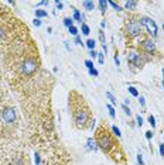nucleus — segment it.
<instances>
[{"mask_svg": "<svg viewBox=\"0 0 164 165\" xmlns=\"http://www.w3.org/2000/svg\"><path fill=\"white\" fill-rule=\"evenodd\" d=\"M48 13L45 10H41V9H37L35 10V18H41V17H47Z\"/></svg>", "mask_w": 164, "mask_h": 165, "instance_id": "14", "label": "nucleus"}, {"mask_svg": "<svg viewBox=\"0 0 164 165\" xmlns=\"http://www.w3.org/2000/svg\"><path fill=\"white\" fill-rule=\"evenodd\" d=\"M134 50L137 51L140 55H143L144 59H146L147 62L148 61H154V59L163 58V55H161V54L159 52V50H157L156 42H154L148 35H143V37L137 41Z\"/></svg>", "mask_w": 164, "mask_h": 165, "instance_id": "6", "label": "nucleus"}, {"mask_svg": "<svg viewBox=\"0 0 164 165\" xmlns=\"http://www.w3.org/2000/svg\"><path fill=\"white\" fill-rule=\"evenodd\" d=\"M91 57H92V58H95V57H98V54H96L95 51H91Z\"/></svg>", "mask_w": 164, "mask_h": 165, "instance_id": "39", "label": "nucleus"}, {"mask_svg": "<svg viewBox=\"0 0 164 165\" xmlns=\"http://www.w3.org/2000/svg\"><path fill=\"white\" fill-rule=\"evenodd\" d=\"M139 102H140V106H142V107H144V106H146V100H144L143 96H139Z\"/></svg>", "mask_w": 164, "mask_h": 165, "instance_id": "32", "label": "nucleus"}, {"mask_svg": "<svg viewBox=\"0 0 164 165\" xmlns=\"http://www.w3.org/2000/svg\"><path fill=\"white\" fill-rule=\"evenodd\" d=\"M75 42H77L78 45H82V41H81V38H79V37H75Z\"/></svg>", "mask_w": 164, "mask_h": 165, "instance_id": "38", "label": "nucleus"}, {"mask_svg": "<svg viewBox=\"0 0 164 165\" xmlns=\"http://www.w3.org/2000/svg\"><path fill=\"white\" fill-rule=\"evenodd\" d=\"M146 138H147V140H151V138H153V131H151V130H147V131H146Z\"/></svg>", "mask_w": 164, "mask_h": 165, "instance_id": "33", "label": "nucleus"}, {"mask_svg": "<svg viewBox=\"0 0 164 165\" xmlns=\"http://www.w3.org/2000/svg\"><path fill=\"white\" fill-rule=\"evenodd\" d=\"M68 110L72 119V124L77 130H88L94 129L95 126V117L92 114V110L88 104V102L78 90H69L68 93Z\"/></svg>", "mask_w": 164, "mask_h": 165, "instance_id": "4", "label": "nucleus"}, {"mask_svg": "<svg viewBox=\"0 0 164 165\" xmlns=\"http://www.w3.org/2000/svg\"><path fill=\"white\" fill-rule=\"evenodd\" d=\"M137 164H139V165H146V164H144V161H143L142 154H137Z\"/></svg>", "mask_w": 164, "mask_h": 165, "instance_id": "26", "label": "nucleus"}, {"mask_svg": "<svg viewBox=\"0 0 164 165\" xmlns=\"http://www.w3.org/2000/svg\"><path fill=\"white\" fill-rule=\"evenodd\" d=\"M140 20H142V21H140L142 26L146 27V30H147L148 37L151 35L153 38H156V37H157V33H159V28H157V24L154 23V20L150 18V17H140Z\"/></svg>", "mask_w": 164, "mask_h": 165, "instance_id": "8", "label": "nucleus"}, {"mask_svg": "<svg viewBox=\"0 0 164 165\" xmlns=\"http://www.w3.org/2000/svg\"><path fill=\"white\" fill-rule=\"evenodd\" d=\"M88 148L94 150V151H96V150H98V145H96L95 138H88Z\"/></svg>", "mask_w": 164, "mask_h": 165, "instance_id": "12", "label": "nucleus"}, {"mask_svg": "<svg viewBox=\"0 0 164 165\" xmlns=\"http://www.w3.org/2000/svg\"><path fill=\"white\" fill-rule=\"evenodd\" d=\"M110 130H112V133H113V134H115L116 137H117V138H119V137H120V135H122V134H120V130H119V129H117V127H116V126H113V127H112V129H110Z\"/></svg>", "mask_w": 164, "mask_h": 165, "instance_id": "24", "label": "nucleus"}, {"mask_svg": "<svg viewBox=\"0 0 164 165\" xmlns=\"http://www.w3.org/2000/svg\"><path fill=\"white\" fill-rule=\"evenodd\" d=\"M137 7V1H126L125 3V10H129L130 13H133Z\"/></svg>", "mask_w": 164, "mask_h": 165, "instance_id": "9", "label": "nucleus"}, {"mask_svg": "<svg viewBox=\"0 0 164 165\" xmlns=\"http://www.w3.org/2000/svg\"><path fill=\"white\" fill-rule=\"evenodd\" d=\"M108 110H109V114H110V117H112V119H115L116 113H115V109L112 107V104H108Z\"/></svg>", "mask_w": 164, "mask_h": 165, "instance_id": "22", "label": "nucleus"}, {"mask_svg": "<svg viewBox=\"0 0 164 165\" xmlns=\"http://www.w3.org/2000/svg\"><path fill=\"white\" fill-rule=\"evenodd\" d=\"M89 73H91L92 76H98V75H99V72H98V71H96V69H95V68H92V69H89Z\"/></svg>", "mask_w": 164, "mask_h": 165, "instance_id": "30", "label": "nucleus"}, {"mask_svg": "<svg viewBox=\"0 0 164 165\" xmlns=\"http://www.w3.org/2000/svg\"><path fill=\"white\" fill-rule=\"evenodd\" d=\"M122 109L125 110V113H126V114H127V116H131V112H130V109H129V107H127L126 104H123V106H122Z\"/></svg>", "mask_w": 164, "mask_h": 165, "instance_id": "28", "label": "nucleus"}, {"mask_svg": "<svg viewBox=\"0 0 164 165\" xmlns=\"http://www.w3.org/2000/svg\"><path fill=\"white\" fill-rule=\"evenodd\" d=\"M108 4H110L115 10H119V11H122V10H123V9L119 6V3H115V1H108Z\"/></svg>", "mask_w": 164, "mask_h": 165, "instance_id": "20", "label": "nucleus"}, {"mask_svg": "<svg viewBox=\"0 0 164 165\" xmlns=\"http://www.w3.org/2000/svg\"><path fill=\"white\" fill-rule=\"evenodd\" d=\"M41 162V160H40V155H38V152H35V164L38 165Z\"/></svg>", "mask_w": 164, "mask_h": 165, "instance_id": "37", "label": "nucleus"}, {"mask_svg": "<svg viewBox=\"0 0 164 165\" xmlns=\"http://www.w3.org/2000/svg\"><path fill=\"white\" fill-rule=\"evenodd\" d=\"M86 47H88V48H89L91 51H94V48H95V40L89 38V40L86 41Z\"/></svg>", "mask_w": 164, "mask_h": 165, "instance_id": "18", "label": "nucleus"}, {"mask_svg": "<svg viewBox=\"0 0 164 165\" xmlns=\"http://www.w3.org/2000/svg\"><path fill=\"white\" fill-rule=\"evenodd\" d=\"M98 6H99V9H100V11H102V14H105V11H106V7H108V1H105V0H100V1H98Z\"/></svg>", "mask_w": 164, "mask_h": 165, "instance_id": "13", "label": "nucleus"}, {"mask_svg": "<svg viewBox=\"0 0 164 165\" xmlns=\"http://www.w3.org/2000/svg\"><path fill=\"white\" fill-rule=\"evenodd\" d=\"M33 23H34L35 27H40V26H41V20H40V18H34Z\"/></svg>", "mask_w": 164, "mask_h": 165, "instance_id": "34", "label": "nucleus"}, {"mask_svg": "<svg viewBox=\"0 0 164 165\" xmlns=\"http://www.w3.org/2000/svg\"><path fill=\"white\" fill-rule=\"evenodd\" d=\"M126 59H127V64H129V66H130V69L133 72L140 71L144 66V64L147 62L144 59V57L140 55L136 50H126Z\"/></svg>", "mask_w": 164, "mask_h": 165, "instance_id": "7", "label": "nucleus"}, {"mask_svg": "<svg viewBox=\"0 0 164 165\" xmlns=\"http://www.w3.org/2000/svg\"><path fill=\"white\" fill-rule=\"evenodd\" d=\"M122 34L125 37L126 50H134L137 41L143 37V26L140 23V16H137L136 13H127V16L123 18Z\"/></svg>", "mask_w": 164, "mask_h": 165, "instance_id": "5", "label": "nucleus"}, {"mask_svg": "<svg viewBox=\"0 0 164 165\" xmlns=\"http://www.w3.org/2000/svg\"><path fill=\"white\" fill-rule=\"evenodd\" d=\"M136 120H137V124H139V127H142L143 126V119H142V116H136Z\"/></svg>", "mask_w": 164, "mask_h": 165, "instance_id": "29", "label": "nucleus"}, {"mask_svg": "<svg viewBox=\"0 0 164 165\" xmlns=\"http://www.w3.org/2000/svg\"><path fill=\"white\" fill-rule=\"evenodd\" d=\"M94 138L96 141L98 148L116 165H127V155L122 147L120 141L117 140L115 134L112 133L110 127L106 124V121H100L98 127L95 129Z\"/></svg>", "mask_w": 164, "mask_h": 165, "instance_id": "2", "label": "nucleus"}, {"mask_svg": "<svg viewBox=\"0 0 164 165\" xmlns=\"http://www.w3.org/2000/svg\"><path fill=\"white\" fill-rule=\"evenodd\" d=\"M72 10H74V20H77V21H83V16H81V13H79V10L78 9H75V7H72Z\"/></svg>", "mask_w": 164, "mask_h": 165, "instance_id": "11", "label": "nucleus"}, {"mask_svg": "<svg viewBox=\"0 0 164 165\" xmlns=\"http://www.w3.org/2000/svg\"><path fill=\"white\" fill-rule=\"evenodd\" d=\"M55 6H57V9H58V10H61V9L64 7V4H62V1H55Z\"/></svg>", "mask_w": 164, "mask_h": 165, "instance_id": "35", "label": "nucleus"}, {"mask_svg": "<svg viewBox=\"0 0 164 165\" xmlns=\"http://www.w3.org/2000/svg\"><path fill=\"white\" fill-rule=\"evenodd\" d=\"M68 30H69V33L72 34V35H75V37H78V28H77L75 26H72V27H69Z\"/></svg>", "mask_w": 164, "mask_h": 165, "instance_id": "23", "label": "nucleus"}, {"mask_svg": "<svg viewBox=\"0 0 164 165\" xmlns=\"http://www.w3.org/2000/svg\"><path fill=\"white\" fill-rule=\"evenodd\" d=\"M85 65H86L88 69H92V68H94V62H92V61H89V59H86V61H85Z\"/></svg>", "mask_w": 164, "mask_h": 165, "instance_id": "27", "label": "nucleus"}, {"mask_svg": "<svg viewBox=\"0 0 164 165\" xmlns=\"http://www.w3.org/2000/svg\"><path fill=\"white\" fill-rule=\"evenodd\" d=\"M148 123H150V126H151L153 129L156 127V119H154L153 114H148Z\"/></svg>", "mask_w": 164, "mask_h": 165, "instance_id": "21", "label": "nucleus"}, {"mask_svg": "<svg viewBox=\"0 0 164 165\" xmlns=\"http://www.w3.org/2000/svg\"><path fill=\"white\" fill-rule=\"evenodd\" d=\"M26 33H30L27 26H24L9 7L0 3V54Z\"/></svg>", "mask_w": 164, "mask_h": 165, "instance_id": "3", "label": "nucleus"}, {"mask_svg": "<svg viewBox=\"0 0 164 165\" xmlns=\"http://www.w3.org/2000/svg\"><path fill=\"white\" fill-rule=\"evenodd\" d=\"M81 30H82V34H85V35H89V33H91V30H89V27H88L86 23H82Z\"/></svg>", "mask_w": 164, "mask_h": 165, "instance_id": "16", "label": "nucleus"}, {"mask_svg": "<svg viewBox=\"0 0 164 165\" xmlns=\"http://www.w3.org/2000/svg\"><path fill=\"white\" fill-rule=\"evenodd\" d=\"M106 98L110 100V103H112V104H116V98L112 95V93H110V92H106Z\"/></svg>", "mask_w": 164, "mask_h": 165, "instance_id": "19", "label": "nucleus"}, {"mask_svg": "<svg viewBox=\"0 0 164 165\" xmlns=\"http://www.w3.org/2000/svg\"><path fill=\"white\" fill-rule=\"evenodd\" d=\"M98 59H99V64H103V62H105V58H103V54H102V52L98 54Z\"/></svg>", "mask_w": 164, "mask_h": 165, "instance_id": "31", "label": "nucleus"}, {"mask_svg": "<svg viewBox=\"0 0 164 165\" xmlns=\"http://www.w3.org/2000/svg\"><path fill=\"white\" fill-rule=\"evenodd\" d=\"M160 155H161V157H164V143L163 144H160Z\"/></svg>", "mask_w": 164, "mask_h": 165, "instance_id": "36", "label": "nucleus"}, {"mask_svg": "<svg viewBox=\"0 0 164 165\" xmlns=\"http://www.w3.org/2000/svg\"><path fill=\"white\" fill-rule=\"evenodd\" d=\"M64 24H65L68 28H69V27H72V26H74V18H71V17H65V18H64Z\"/></svg>", "mask_w": 164, "mask_h": 165, "instance_id": "17", "label": "nucleus"}, {"mask_svg": "<svg viewBox=\"0 0 164 165\" xmlns=\"http://www.w3.org/2000/svg\"><path fill=\"white\" fill-rule=\"evenodd\" d=\"M161 82H163V88H164V69H163V78H161Z\"/></svg>", "mask_w": 164, "mask_h": 165, "instance_id": "41", "label": "nucleus"}, {"mask_svg": "<svg viewBox=\"0 0 164 165\" xmlns=\"http://www.w3.org/2000/svg\"><path fill=\"white\" fill-rule=\"evenodd\" d=\"M1 78H3V72H1V69H0V83H3V79H1Z\"/></svg>", "mask_w": 164, "mask_h": 165, "instance_id": "40", "label": "nucleus"}, {"mask_svg": "<svg viewBox=\"0 0 164 165\" xmlns=\"http://www.w3.org/2000/svg\"><path fill=\"white\" fill-rule=\"evenodd\" d=\"M82 6H83L85 10H88V11H92V10L95 9V3H94V1H89V0L82 1Z\"/></svg>", "mask_w": 164, "mask_h": 165, "instance_id": "10", "label": "nucleus"}, {"mask_svg": "<svg viewBox=\"0 0 164 165\" xmlns=\"http://www.w3.org/2000/svg\"><path fill=\"white\" fill-rule=\"evenodd\" d=\"M163 30H164V24H163Z\"/></svg>", "mask_w": 164, "mask_h": 165, "instance_id": "42", "label": "nucleus"}, {"mask_svg": "<svg viewBox=\"0 0 164 165\" xmlns=\"http://www.w3.org/2000/svg\"><path fill=\"white\" fill-rule=\"evenodd\" d=\"M20 117L9 90L0 83V147H12L17 140Z\"/></svg>", "mask_w": 164, "mask_h": 165, "instance_id": "1", "label": "nucleus"}, {"mask_svg": "<svg viewBox=\"0 0 164 165\" xmlns=\"http://www.w3.org/2000/svg\"><path fill=\"white\" fill-rule=\"evenodd\" d=\"M99 40H100L102 45H105V34H103V31H102V30L99 31Z\"/></svg>", "mask_w": 164, "mask_h": 165, "instance_id": "25", "label": "nucleus"}, {"mask_svg": "<svg viewBox=\"0 0 164 165\" xmlns=\"http://www.w3.org/2000/svg\"><path fill=\"white\" fill-rule=\"evenodd\" d=\"M127 90L130 92L131 96H134V98H139V90H137L134 86H129V88H127Z\"/></svg>", "mask_w": 164, "mask_h": 165, "instance_id": "15", "label": "nucleus"}]
</instances>
